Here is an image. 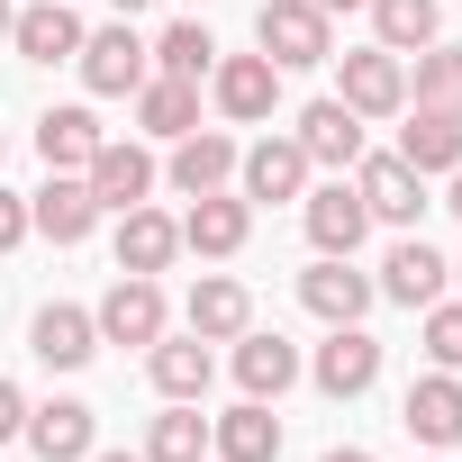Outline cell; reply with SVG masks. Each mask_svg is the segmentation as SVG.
<instances>
[{
  "label": "cell",
  "mask_w": 462,
  "mask_h": 462,
  "mask_svg": "<svg viewBox=\"0 0 462 462\" xmlns=\"http://www.w3.org/2000/svg\"><path fill=\"white\" fill-rule=\"evenodd\" d=\"M28 453H37V462H91V453H100V408H82V399L28 408Z\"/></svg>",
  "instance_id": "cell-12"
},
{
  "label": "cell",
  "mask_w": 462,
  "mask_h": 462,
  "mask_svg": "<svg viewBox=\"0 0 462 462\" xmlns=\"http://www.w3.org/2000/svg\"><path fill=\"white\" fill-rule=\"evenodd\" d=\"M372 381H381V336L327 327V345H318V390H327V399H363Z\"/></svg>",
  "instance_id": "cell-18"
},
{
  "label": "cell",
  "mask_w": 462,
  "mask_h": 462,
  "mask_svg": "<svg viewBox=\"0 0 462 462\" xmlns=\"http://www.w3.org/2000/svg\"><path fill=\"white\" fill-rule=\"evenodd\" d=\"M354 190H363V208H372L381 226H399V236H408V226L426 217V172H408L399 154H363Z\"/></svg>",
  "instance_id": "cell-10"
},
{
  "label": "cell",
  "mask_w": 462,
  "mask_h": 462,
  "mask_svg": "<svg viewBox=\"0 0 462 462\" xmlns=\"http://www.w3.org/2000/svg\"><path fill=\"white\" fill-rule=\"evenodd\" d=\"M444 208H453V217H462V172H453V190H444Z\"/></svg>",
  "instance_id": "cell-38"
},
{
  "label": "cell",
  "mask_w": 462,
  "mask_h": 462,
  "mask_svg": "<svg viewBox=\"0 0 462 462\" xmlns=\"http://www.w3.org/2000/svg\"><path fill=\"white\" fill-rule=\"evenodd\" d=\"M28 354H37L46 372H82V363L100 354V327H91V309H73V300L37 309V327H28Z\"/></svg>",
  "instance_id": "cell-17"
},
{
  "label": "cell",
  "mask_w": 462,
  "mask_h": 462,
  "mask_svg": "<svg viewBox=\"0 0 462 462\" xmlns=\"http://www.w3.org/2000/svg\"><path fill=\"white\" fill-rule=\"evenodd\" d=\"M82 181H91V199H100V208H136V199L154 190V154H145V145H118V136H109V145H100V154L82 163Z\"/></svg>",
  "instance_id": "cell-22"
},
{
  "label": "cell",
  "mask_w": 462,
  "mask_h": 462,
  "mask_svg": "<svg viewBox=\"0 0 462 462\" xmlns=\"http://www.w3.org/2000/svg\"><path fill=\"white\" fill-rule=\"evenodd\" d=\"M73 64H82V82H91V100H118V91L136 100V91H145V73H154V46H145V37H136L127 19H118V28H91Z\"/></svg>",
  "instance_id": "cell-2"
},
{
  "label": "cell",
  "mask_w": 462,
  "mask_h": 462,
  "mask_svg": "<svg viewBox=\"0 0 462 462\" xmlns=\"http://www.w3.org/2000/svg\"><path fill=\"white\" fill-rule=\"evenodd\" d=\"M236 381H245V399H282L291 381H300V345L291 336H236Z\"/></svg>",
  "instance_id": "cell-26"
},
{
  "label": "cell",
  "mask_w": 462,
  "mask_h": 462,
  "mask_svg": "<svg viewBox=\"0 0 462 462\" xmlns=\"http://www.w3.org/2000/svg\"><path fill=\"white\" fill-rule=\"evenodd\" d=\"M208 64H217V37H208L199 19H172V28L154 37V73H172V82H208Z\"/></svg>",
  "instance_id": "cell-31"
},
{
  "label": "cell",
  "mask_w": 462,
  "mask_h": 462,
  "mask_svg": "<svg viewBox=\"0 0 462 462\" xmlns=\"http://www.w3.org/2000/svg\"><path fill=\"white\" fill-rule=\"evenodd\" d=\"M109 10H118V19H136V10H145V0H109Z\"/></svg>",
  "instance_id": "cell-40"
},
{
  "label": "cell",
  "mask_w": 462,
  "mask_h": 462,
  "mask_svg": "<svg viewBox=\"0 0 462 462\" xmlns=\"http://www.w3.org/2000/svg\"><path fill=\"white\" fill-rule=\"evenodd\" d=\"M372 28L390 55H426L444 37V0H372Z\"/></svg>",
  "instance_id": "cell-29"
},
{
  "label": "cell",
  "mask_w": 462,
  "mask_h": 462,
  "mask_svg": "<svg viewBox=\"0 0 462 462\" xmlns=\"http://www.w3.org/2000/svg\"><path fill=\"white\" fill-rule=\"evenodd\" d=\"M145 372H154L163 399H208V381H217V363H208L199 336H154L145 345Z\"/></svg>",
  "instance_id": "cell-25"
},
{
  "label": "cell",
  "mask_w": 462,
  "mask_h": 462,
  "mask_svg": "<svg viewBox=\"0 0 462 462\" xmlns=\"http://www.w3.org/2000/svg\"><path fill=\"white\" fill-rule=\"evenodd\" d=\"M100 145H109V127H100L82 100H64V109H46V118H37V154H46V172H82Z\"/></svg>",
  "instance_id": "cell-21"
},
{
  "label": "cell",
  "mask_w": 462,
  "mask_h": 462,
  "mask_svg": "<svg viewBox=\"0 0 462 462\" xmlns=\"http://www.w3.org/2000/svg\"><path fill=\"white\" fill-rule=\"evenodd\" d=\"M444 282H453V263L417 236V226H408V236L390 245V263H381V282H372V291H381V300H399V309H435V300H444Z\"/></svg>",
  "instance_id": "cell-11"
},
{
  "label": "cell",
  "mask_w": 462,
  "mask_h": 462,
  "mask_svg": "<svg viewBox=\"0 0 462 462\" xmlns=\"http://www.w3.org/2000/svg\"><path fill=\"white\" fill-rule=\"evenodd\" d=\"M28 435V399H19V381H0V444H19Z\"/></svg>",
  "instance_id": "cell-35"
},
{
  "label": "cell",
  "mask_w": 462,
  "mask_h": 462,
  "mask_svg": "<svg viewBox=\"0 0 462 462\" xmlns=\"http://www.w3.org/2000/svg\"><path fill=\"white\" fill-rule=\"evenodd\" d=\"M372 300H381V291H372V273H354V254H318V263L300 273V309L327 318V327H363Z\"/></svg>",
  "instance_id": "cell-4"
},
{
  "label": "cell",
  "mask_w": 462,
  "mask_h": 462,
  "mask_svg": "<svg viewBox=\"0 0 462 462\" xmlns=\"http://www.w3.org/2000/svg\"><path fill=\"white\" fill-rule=\"evenodd\" d=\"M199 453H208V417H199V399H172L145 426V462H199Z\"/></svg>",
  "instance_id": "cell-30"
},
{
  "label": "cell",
  "mask_w": 462,
  "mask_h": 462,
  "mask_svg": "<svg viewBox=\"0 0 462 462\" xmlns=\"http://www.w3.org/2000/svg\"><path fill=\"white\" fill-rule=\"evenodd\" d=\"M10 19H19V10H10V0H0V46H10Z\"/></svg>",
  "instance_id": "cell-39"
},
{
  "label": "cell",
  "mask_w": 462,
  "mask_h": 462,
  "mask_svg": "<svg viewBox=\"0 0 462 462\" xmlns=\"http://www.w3.org/2000/svg\"><path fill=\"white\" fill-rule=\"evenodd\" d=\"M327 462H372V453H363V444H336V453H327Z\"/></svg>",
  "instance_id": "cell-36"
},
{
  "label": "cell",
  "mask_w": 462,
  "mask_h": 462,
  "mask_svg": "<svg viewBox=\"0 0 462 462\" xmlns=\"http://www.w3.org/2000/svg\"><path fill=\"white\" fill-rule=\"evenodd\" d=\"M309 199V245L318 254H363V236H372V208H363V190L336 172V181H318V190H300Z\"/></svg>",
  "instance_id": "cell-9"
},
{
  "label": "cell",
  "mask_w": 462,
  "mask_h": 462,
  "mask_svg": "<svg viewBox=\"0 0 462 462\" xmlns=\"http://www.w3.org/2000/svg\"><path fill=\"white\" fill-rule=\"evenodd\" d=\"M254 46H263L282 73H309V64H336V19L318 10V0H263Z\"/></svg>",
  "instance_id": "cell-1"
},
{
  "label": "cell",
  "mask_w": 462,
  "mask_h": 462,
  "mask_svg": "<svg viewBox=\"0 0 462 462\" xmlns=\"http://www.w3.org/2000/svg\"><path fill=\"white\" fill-rule=\"evenodd\" d=\"M426 363L435 372H462V300H435L426 309Z\"/></svg>",
  "instance_id": "cell-33"
},
{
  "label": "cell",
  "mask_w": 462,
  "mask_h": 462,
  "mask_svg": "<svg viewBox=\"0 0 462 462\" xmlns=\"http://www.w3.org/2000/svg\"><path fill=\"white\" fill-rule=\"evenodd\" d=\"M208 453H217V462H282V417H273V399H236L226 417H208Z\"/></svg>",
  "instance_id": "cell-15"
},
{
  "label": "cell",
  "mask_w": 462,
  "mask_h": 462,
  "mask_svg": "<svg viewBox=\"0 0 462 462\" xmlns=\"http://www.w3.org/2000/svg\"><path fill=\"white\" fill-rule=\"evenodd\" d=\"M336 64H345V91H336V100H345L354 118H399V109H408V64H399L390 46H363V55H336Z\"/></svg>",
  "instance_id": "cell-6"
},
{
  "label": "cell",
  "mask_w": 462,
  "mask_h": 462,
  "mask_svg": "<svg viewBox=\"0 0 462 462\" xmlns=\"http://www.w3.org/2000/svg\"><path fill=\"white\" fill-rule=\"evenodd\" d=\"M208 91H217V109L236 118V127H254V118L282 109V64L273 55H217L208 64Z\"/></svg>",
  "instance_id": "cell-5"
},
{
  "label": "cell",
  "mask_w": 462,
  "mask_h": 462,
  "mask_svg": "<svg viewBox=\"0 0 462 462\" xmlns=\"http://www.w3.org/2000/svg\"><path fill=\"white\" fill-rule=\"evenodd\" d=\"M10 245H28V199L0 190V254H10Z\"/></svg>",
  "instance_id": "cell-34"
},
{
  "label": "cell",
  "mask_w": 462,
  "mask_h": 462,
  "mask_svg": "<svg viewBox=\"0 0 462 462\" xmlns=\"http://www.w3.org/2000/svg\"><path fill=\"white\" fill-rule=\"evenodd\" d=\"M91 327H100V345H154V336H163V291H154V273H118L109 300L91 309Z\"/></svg>",
  "instance_id": "cell-7"
},
{
  "label": "cell",
  "mask_w": 462,
  "mask_h": 462,
  "mask_svg": "<svg viewBox=\"0 0 462 462\" xmlns=\"http://www.w3.org/2000/svg\"><path fill=\"white\" fill-rule=\"evenodd\" d=\"M399 426H408L426 453L462 444V381H453V372H426V381H408V399H399Z\"/></svg>",
  "instance_id": "cell-14"
},
{
  "label": "cell",
  "mask_w": 462,
  "mask_h": 462,
  "mask_svg": "<svg viewBox=\"0 0 462 462\" xmlns=\"http://www.w3.org/2000/svg\"><path fill=\"white\" fill-rule=\"evenodd\" d=\"M408 100H417V109H453V118H462V46H426V55H417Z\"/></svg>",
  "instance_id": "cell-32"
},
{
  "label": "cell",
  "mask_w": 462,
  "mask_h": 462,
  "mask_svg": "<svg viewBox=\"0 0 462 462\" xmlns=\"http://www.w3.org/2000/svg\"><path fill=\"white\" fill-rule=\"evenodd\" d=\"M136 127H145V136H190V127H199V82L145 73V91H136Z\"/></svg>",
  "instance_id": "cell-28"
},
{
  "label": "cell",
  "mask_w": 462,
  "mask_h": 462,
  "mask_svg": "<svg viewBox=\"0 0 462 462\" xmlns=\"http://www.w3.org/2000/svg\"><path fill=\"white\" fill-rule=\"evenodd\" d=\"M236 181V136H217V127H190L172 136V190L199 199V190H226Z\"/></svg>",
  "instance_id": "cell-20"
},
{
  "label": "cell",
  "mask_w": 462,
  "mask_h": 462,
  "mask_svg": "<svg viewBox=\"0 0 462 462\" xmlns=\"http://www.w3.org/2000/svg\"><path fill=\"white\" fill-rule=\"evenodd\" d=\"M100 226V199L82 172H46V190H28V236H55V245H82Z\"/></svg>",
  "instance_id": "cell-8"
},
{
  "label": "cell",
  "mask_w": 462,
  "mask_h": 462,
  "mask_svg": "<svg viewBox=\"0 0 462 462\" xmlns=\"http://www.w3.org/2000/svg\"><path fill=\"white\" fill-rule=\"evenodd\" d=\"M399 163L408 172H462V118L453 109H417L399 127Z\"/></svg>",
  "instance_id": "cell-27"
},
{
  "label": "cell",
  "mask_w": 462,
  "mask_h": 462,
  "mask_svg": "<svg viewBox=\"0 0 462 462\" xmlns=\"http://www.w3.org/2000/svg\"><path fill=\"white\" fill-rule=\"evenodd\" d=\"M91 462H145V453H91Z\"/></svg>",
  "instance_id": "cell-41"
},
{
  "label": "cell",
  "mask_w": 462,
  "mask_h": 462,
  "mask_svg": "<svg viewBox=\"0 0 462 462\" xmlns=\"http://www.w3.org/2000/svg\"><path fill=\"white\" fill-rule=\"evenodd\" d=\"M453 282H462V263H453Z\"/></svg>",
  "instance_id": "cell-42"
},
{
  "label": "cell",
  "mask_w": 462,
  "mask_h": 462,
  "mask_svg": "<svg viewBox=\"0 0 462 462\" xmlns=\"http://www.w3.org/2000/svg\"><path fill=\"white\" fill-rule=\"evenodd\" d=\"M236 181H245L254 208L300 199V190H309V154H300V136H263V145H245V154H236Z\"/></svg>",
  "instance_id": "cell-13"
},
{
  "label": "cell",
  "mask_w": 462,
  "mask_h": 462,
  "mask_svg": "<svg viewBox=\"0 0 462 462\" xmlns=\"http://www.w3.org/2000/svg\"><path fill=\"white\" fill-rule=\"evenodd\" d=\"M82 19H73V0H28V10L10 19V46L28 55V64H73L82 55Z\"/></svg>",
  "instance_id": "cell-16"
},
{
  "label": "cell",
  "mask_w": 462,
  "mask_h": 462,
  "mask_svg": "<svg viewBox=\"0 0 462 462\" xmlns=\"http://www.w3.org/2000/svg\"><path fill=\"white\" fill-rule=\"evenodd\" d=\"M181 318H190V336H199V345H236V336L254 327V300H245V282H226V273H199Z\"/></svg>",
  "instance_id": "cell-19"
},
{
  "label": "cell",
  "mask_w": 462,
  "mask_h": 462,
  "mask_svg": "<svg viewBox=\"0 0 462 462\" xmlns=\"http://www.w3.org/2000/svg\"><path fill=\"white\" fill-rule=\"evenodd\" d=\"M245 236H254V199H245V190H199V199L181 208V245L208 254V263L245 254Z\"/></svg>",
  "instance_id": "cell-3"
},
{
  "label": "cell",
  "mask_w": 462,
  "mask_h": 462,
  "mask_svg": "<svg viewBox=\"0 0 462 462\" xmlns=\"http://www.w3.org/2000/svg\"><path fill=\"white\" fill-rule=\"evenodd\" d=\"M318 10H327V19H336V10H372V0H318Z\"/></svg>",
  "instance_id": "cell-37"
},
{
  "label": "cell",
  "mask_w": 462,
  "mask_h": 462,
  "mask_svg": "<svg viewBox=\"0 0 462 462\" xmlns=\"http://www.w3.org/2000/svg\"><path fill=\"white\" fill-rule=\"evenodd\" d=\"M300 154H309V163H336V172L363 163V118H354L345 100H309V109H300Z\"/></svg>",
  "instance_id": "cell-24"
},
{
  "label": "cell",
  "mask_w": 462,
  "mask_h": 462,
  "mask_svg": "<svg viewBox=\"0 0 462 462\" xmlns=\"http://www.w3.org/2000/svg\"><path fill=\"white\" fill-rule=\"evenodd\" d=\"M181 254V217H163V208H118V273H163Z\"/></svg>",
  "instance_id": "cell-23"
}]
</instances>
